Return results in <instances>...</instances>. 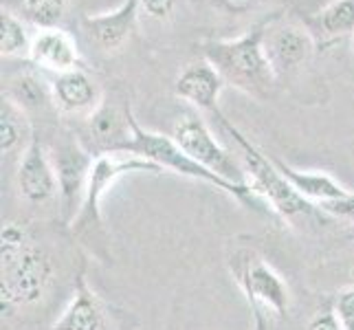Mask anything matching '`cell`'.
Instances as JSON below:
<instances>
[{
	"instance_id": "1",
	"label": "cell",
	"mask_w": 354,
	"mask_h": 330,
	"mask_svg": "<svg viewBox=\"0 0 354 330\" xmlns=\"http://www.w3.org/2000/svg\"><path fill=\"white\" fill-rule=\"evenodd\" d=\"M264 24L258 22L247 33L227 40H205L203 57L234 86L255 100H268L277 86V75L264 53Z\"/></svg>"
},
{
	"instance_id": "2",
	"label": "cell",
	"mask_w": 354,
	"mask_h": 330,
	"mask_svg": "<svg viewBox=\"0 0 354 330\" xmlns=\"http://www.w3.org/2000/svg\"><path fill=\"white\" fill-rule=\"evenodd\" d=\"M3 277H0V302L3 313L14 306H29L40 302L53 279L51 258L35 247L27 229L18 223L3 227Z\"/></svg>"
},
{
	"instance_id": "3",
	"label": "cell",
	"mask_w": 354,
	"mask_h": 330,
	"mask_svg": "<svg viewBox=\"0 0 354 330\" xmlns=\"http://www.w3.org/2000/svg\"><path fill=\"white\" fill-rule=\"evenodd\" d=\"M214 117L231 137V141L238 145V150L242 154V165L247 169V176H249V185L253 187V192L258 194L260 199L271 203L273 210L284 218L315 214V205L308 199H304L301 194L282 176V172H279L273 161V156H268L260 148H255V143L251 139H247V134H242L234 124H231L221 110H216Z\"/></svg>"
},
{
	"instance_id": "4",
	"label": "cell",
	"mask_w": 354,
	"mask_h": 330,
	"mask_svg": "<svg viewBox=\"0 0 354 330\" xmlns=\"http://www.w3.org/2000/svg\"><path fill=\"white\" fill-rule=\"evenodd\" d=\"M126 152L134 154V156H141V158H148V161L161 167L163 172H172L178 176L192 178V181H203L207 185L229 194V196H234L236 201H240L244 205L258 207L260 196L253 192L251 185H236V183H229L223 176L209 172L207 167L194 161L189 154L183 152L180 145L172 137H165L161 132L145 130L137 121V117H132V139L126 145Z\"/></svg>"
},
{
	"instance_id": "5",
	"label": "cell",
	"mask_w": 354,
	"mask_h": 330,
	"mask_svg": "<svg viewBox=\"0 0 354 330\" xmlns=\"http://www.w3.org/2000/svg\"><path fill=\"white\" fill-rule=\"evenodd\" d=\"M172 139L180 145L183 152L189 154L194 161L207 167L209 172L223 176L229 183H236V185H249L244 165H240L234 154L223 148V143L214 137L209 126L198 115L180 117L174 126Z\"/></svg>"
},
{
	"instance_id": "6",
	"label": "cell",
	"mask_w": 354,
	"mask_h": 330,
	"mask_svg": "<svg viewBox=\"0 0 354 330\" xmlns=\"http://www.w3.org/2000/svg\"><path fill=\"white\" fill-rule=\"evenodd\" d=\"M130 172H150L161 174L163 169L154 165L148 158L134 156L128 152H104L95 156V163L91 169V176L86 183V194H84V203L77 218L73 220V225L77 229L100 225L102 223V201L115 183Z\"/></svg>"
},
{
	"instance_id": "7",
	"label": "cell",
	"mask_w": 354,
	"mask_h": 330,
	"mask_svg": "<svg viewBox=\"0 0 354 330\" xmlns=\"http://www.w3.org/2000/svg\"><path fill=\"white\" fill-rule=\"evenodd\" d=\"M95 156L86 145L75 137L57 139L51 150V161L59 183V205L66 223H73L77 218L84 194H86V183L95 163Z\"/></svg>"
},
{
	"instance_id": "8",
	"label": "cell",
	"mask_w": 354,
	"mask_h": 330,
	"mask_svg": "<svg viewBox=\"0 0 354 330\" xmlns=\"http://www.w3.org/2000/svg\"><path fill=\"white\" fill-rule=\"evenodd\" d=\"M236 282L240 284L249 306H260L264 311H273L275 315H286L288 311V286L271 264H266L253 251L242 249L234 255L231 262Z\"/></svg>"
},
{
	"instance_id": "9",
	"label": "cell",
	"mask_w": 354,
	"mask_h": 330,
	"mask_svg": "<svg viewBox=\"0 0 354 330\" xmlns=\"http://www.w3.org/2000/svg\"><path fill=\"white\" fill-rule=\"evenodd\" d=\"M315 48L317 42L304 22H286L279 14L266 18L264 53L277 77H286L306 64L315 53Z\"/></svg>"
},
{
	"instance_id": "10",
	"label": "cell",
	"mask_w": 354,
	"mask_h": 330,
	"mask_svg": "<svg viewBox=\"0 0 354 330\" xmlns=\"http://www.w3.org/2000/svg\"><path fill=\"white\" fill-rule=\"evenodd\" d=\"M18 190L20 196L31 205H46L59 196V183L51 154L42 148L38 137H33L22 150L18 165Z\"/></svg>"
},
{
	"instance_id": "11",
	"label": "cell",
	"mask_w": 354,
	"mask_h": 330,
	"mask_svg": "<svg viewBox=\"0 0 354 330\" xmlns=\"http://www.w3.org/2000/svg\"><path fill=\"white\" fill-rule=\"evenodd\" d=\"M29 62L35 68L48 73V75L84 68V59L75 38L59 27L38 29L33 33Z\"/></svg>"
},
{
	"instance_id": "12",
	"label": "cell",
	"mask_w": 354,
	"mask_h": 330,
	"mask_svg": "<svg viewBox=\"0 0 354 330\" xmlns=\"http://www.w3.org/2000/svg\"><path fill=\"white\" fill-rule=\"evenodd\" d=\"M132 108L126 102L124 108L108 102L106 97L88 115V137L97 154L104 152H126V145L132 139Z\"/></svg>"
},
{
	"instance_id": "13",
	"label": "cell",
	"mask_w": 354,
	"mask_h": 330,
	"mask_svg": "<svg viewBox=\"0 0 354 330\" xmlns=\"http://www.w3.org/2000/svg\"><path fill=\"white\" fill-rule=\"evenodd\" d=\"M139 0H124L117 9L106 11V14L97 16H84L82 24L88 38L102 48V51L111 53L119 51L130 38L134 29H137L139 20Z\"/></svg>"
},
{
	"instance_id": "14",
	"label": "cell",
	"mask_w": 354,
	"mask_h": 330,
	"mask_svg": "<svg viewBox=\"0 0 354 330\" xmlns=\"http://www.w3.org/2000/svg\"><path fill=\"white\" fill-rule=\"evenodd\" d=\"M225 80L207 59H196L189 62L180 71V75L174 82V93L178 100L192 104L194 108L203 110V113H216L221 93L225 91Z\"/></svg>"
},
{
	"instance_id": "15",
	"label": "cell",
	"mask_w": 354,
	"mask_h": 330,
	"mask_svg": "<svg viewBox=\"0 0 354 330\" xmlns=\"http://www.w3.org/2000/svg\"><path fill=\"white\" fill-rule=\"evenodd\" d=\"M53 106L66 115H91L102 104L104 95L86 68H75L48 77Z\"/></svg>"
},
{
	"instance_id": "16",
	"label": "cell",
	"mask_w": 354,
	"mask_h": 330,
	"mask_svg": "<svg viewBox=\"0 0 354 330\" xmlns=\"http://www.w3.org/2000/svg\"><path fill=\"white\" fill-rule=\"evenodd\" d=\"M48 330H108L104 304L97 297V293L86 284L84 275L77 277L68 306Z\"/></svg>"
},
{
	"instance_id": "17",
	"label": "cell",
	"mask_w": 354,
	"mask_h": 330,
	"mask_svg": "<svg viewBox=\"0 0 354 330\" xmlns=\"http://www.w3.org/2000/svg\"><path fill=\"white\" fill-rule=\"evenodd\" d=\"M317 46H330L354 35V0H333L304 20Z\"/></svg>"
},
{
	"instance_id": "18",
	"label": "cell",
	"mask_w": 354,
	"mask_h": 330,
	"mask_svg": "<svg viewBox=\"0 0 354 330\" xmlns=\"http://www.w3.org/2000/svg\"><path fill=\"white\" fill-rule=\"evenodd\" d=\"M277 169L282 172V176L295 187L304 199H308L310 203H330V201H339L346 199L352 194V190H348L346 185H341L337 178H333L326 172H315V169H295L288 163L279 161V158H273Z\"/></svg>"
},
{
	"instance_id": "19",
	"label": "cell",
	"mask_w": 354,
	"mask_h": 330,
	"mask_svg": "<svg viewBox=\"0 0 354 330\" xmlns=\"http://www.w3.org/2000/svg\"><path fill=\"white\" fill-rule=\"evenodd\" d=\"M33 137L35 132L29 124L27 113L7 97H3V104H0V150H3V154L16 152L20 145L27 148Z\"/></svg>"
},
{
	"instance_id": "20",
	"label": "cell",
	"mask_w": 354,
	"mask_h": 330,
	"mask_svg": "<svg viewBox=\"0 0 354 330\" xmlns=\"http://www.w3.org/2000/svg\"><path fill=\"white\" fill-rule=\"evenodd\" d=\"M7 9L33 27L53 29L66 18L68 0H7Z\"/></svg>"
},
{
	"instance_id": "21",
	"label": "cell",
	"mask_w": 354,
	"mask_h": 330,
	"mask_svg": "<svg viewBox=\"0 0 354 330\" xmlns=\"http://www.w3.org/2000/svg\"><path fill=\"white\" fill-rule=\"evenodd\" d=\"M33 35L27 29V22L18 18L14 11L3 7L0 11V55L29 59Z\"/></svg>"
},
{
	"instance_id": "22",
	"label": "cell",
	"mask_w": 354,
	"mask_h": 330,
	"mask_svg": "<svg viewBox=\"0 0 354 330\" xmlns=\"http://www.w3.org/2000/svg\"><path fill=\"white\" fill-rule=\"evenodd\" d=\"M5 97L16 106H20L24 113L31 108H42L46 104H53L51 84L38 77L35 73H22V75L11 80Z\"/></svg>"
},
{
	"instance_id": "23",
	"label": "cell",
	"mask_w": 354,
	"mask_h": 330,
	"mask_svg": "<svg viewBox=\"0 0 354 330\" xmlns=\"http://www.w3.org/2000/svg\"><path fill=\"white\" fill-rule=\"evenodd\" d=\"M209 3L216 11H223V14L244 16V14H251V11H258L268 0H209Z\"/></svg>"
},
{
	"instance_id": "24",
	"label": "cell",
	"mask_w": 354,
	"mask_h": 330,
	"mask_svg": "<svg viewBox=\"0 0 354 330\" xmlns=\"http://www.w3.org/2000/svg\"><path fill=\"white\" fill-rule=\"evenodd\" d=\"M335 313L337 320L344 330H354V286L341 291L335 302Z\"/></svg>"
},
{
	"instance_id": "25",
	"label": "cell",
	"mask_w": 354,
	"mask_h": 330,
	"mask_svg": "<svg viewBox=\"0 0 354 330\" xmlns=\"http://www.w3.org/2000/svg\"><path fill=\"white\" fill-rule=\"evenodd\" d=\"M178 0H139L141 11L152 20H167L174 14Z\"/></svg>"
},
{
	"instance_id": "26",
	"label": "cell",
	"mask_w": 354,
	"mask_h": 330,
	"mask_svg": "<svg viewBox=\"0 0 354 330\" xmlns=\"http://www.w3.org/2000/svg\"><path fill=\"white\" fill-rule=\"evenodd\" d=\"M306 330H344L337 320V313L333 306H324V311L317 313Z\"/></svg>"
},
{
	"instance_id": "27",
	"label": "cell",
	"mask_w": 354,
	"mask_h": 330,
	"mask_svg": "<svg viewBox=\"0 0 354 330\" xmlns=\"http://www.w3.org/2000/svg\"><path fill=\"white\" fill-rule=\"evenodd\" d=\"M319 210L326 214H333L339 218H354V192L346 199H339V201H330V203H322Z\"/></svg>"
},
{
	"instance_id": "28",
	"label": "cell",
	"mask_w": 354,
	"mask_h": 330,
	"mask_svg": "<svg viewBox=\"0 0 354 330\" xmlns=\"http://www.w3.org/2000/svg\"><path fill=\"white\" fill-rule=\"evenodd\" d=\"M251 313H253V330H268V324H266V311L260 309V306H251Z\"/></svg>"
}]
</instances>
